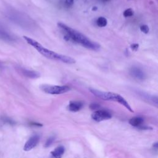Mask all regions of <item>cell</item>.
<instances>
[{"instance_id":"1","label":"cell","mask_w":158,"mask_h":158,"mask_svg":"<svg viewBox=\"0 0 158 158\" xmlns=\"http://www.w3.org/2000/svg\"><path fill=\"white\" fill-rule=\"evenodd\" d=\"M57 26L64 33V38L66 41L78 44L83 47L92 51L99 50L101 48L99 44L92 41L80 31L72 28L62 22H58Z\"/></svg>"},{"instance_id":"2","label":"cell","mask_w":158,"mask_h":158,"mask_svg":"<svg viewBox=\"0 0 158 158\" xmlns=\"http://www.w3.org/2000/svg\"><path fill=\"white\" fill-rule=\"evenodd\" d=\"M23 37L28 44L33 46L39 53H40L42 56L46 58L52 60L60 61L68 64H72L75 63V60L70 56L60 54L50 49H48L44 48L43 45H41L39 42H38L35 40L32 39L28 36H23Z\"/></svg>"},{"instance_id":"3","label":"cell","mask_w":158,"mask_h":158,"mask_svg":"<svg viewBox=\"0 0 158 158\" xmlns=\"http://www.w3.org/2000/svg\"><path fill=\"white\" fill-rule=\"evenodd\" d=\"M89 90L93 94H94L95 96H96L98 98H100L104 101H115L117 102L120 103L124 107H125L131 112H134L131 109V107H130V104L128 103V102L121 95L118 94L112 93V92L102 91H100L92 88H89Z\"/></svg>"},{"instance_id":"4","label":"cell","mask_w":158,"mask_h":158,"mask_svg":"<svg viewBox=\"0 0 158 158\" xmlns=\"http://www.w3.org/2000/svg\"><path fill=\"white\" fill-rule=\"evenodd\" d=\"M40 89L44 93L50 94H61L67 93L70 90V88L67 85H42Z\"/></svg>"},{"instance_id":"5","label":"cell","mask_w":158,"mask_h":158,"mask_svg":"<svg viewBox=\"0 0 158 158\" xmlns=\"http://www.w3.org/2000/svg\"><path fill=\"white\" fill-rule=\"evenodd\" d=\"M111 117V114L106 110H97L91 114L93 120L98 122L110 119Z\"/></svg>"},{"instance_id":"6","label":"cell","mask_w":158,"mask_h":158,"mask_svg":"<svg viewBox=\"0 0 158 158\" xmlns=\"http://www.w3.org/2000/svg\"><path fill=\"white\" fill-rule=\"evenodd\" d=\"M40 141V137L38 135H35L31 136L28 140L26 142L23 146V150L25 151H29L33 149L38 143Z\"/></svg>"},{"instance_id":"7","label":"cell","mask_w":158,"mask_h":158,"mask_svg":"<svg viewBox=\"0 0 158 158\" xmlns=\"http://www.w3.org/2000/svg\"><path fill=\"white\" fill-rule=\"evenodd\" d=\"M130 74L133 78L143 80L146 78V74L139 67H133L130 70Z\"/></svg>"},{"instance_id":"8","label":"cell","mask_w":158,"mask_h":158,"mask_svg":"<svg viewBox=\"0 0 158 158\" xmlns=\"http://www.w3.org/2000/svg\"><path fill=\"white\" fill-rule=\"evenodd\" d=\"M20 71L25 77L35 79L40 77V74L36 71L30 70H28L23 68H20Z\"/></svg>"},{"instance_id":"9","label":"cell","mask_w":158,"mask_h":158,"mask_svg":"<svg viewBox=\"0 0 158 158\" xmlns=\"http://www.w3.org/2000/svg\"><path fill=\"white\" fill-rule=\"evenodd\" d=\"M83 103L81 101H70L67 106V109L71 112H78L81 109Z\"/></svg>"},{"instance_id":"10","label":"cell","mask_w":158,"mask_h":158,"mask_svg":"<svg viewBox=\"0 0 158 158\" xmlns=\"http://www.w3.org/2000/svg\"><path fill=\"white\" fill-rule=\"evenodd\" d=\"M65 148L62 146H59L57 147L55 149L51 152L52 156L54 158H61L64 154Z\"/></svg>"},{"instance_id":"11","label":"cell","mask_w":158,"mask_h":158,"mask_svg":"<svg viewBox=\"0 0 158 158\" xmlns=\"http://www.w3.org/2000/svg\"><path fill=\"white\" fill-rule=\"evenodd\" d=\"M144 122L143 118L141 117H134L130 119L129 123L135 127H138L142 125Z\"/></svg>"},{"instance_id":"12","label":"cell","mask_w":158,"mask_h":158,"mask_svg":"<svg viewBox=\"0 0 158 158\" xmlns=\"http://www.w3.org/2000/svg\"><path fill=\"white\" fill-rule=\"evenodd\" d=\"M96 25L99 27H104L107 25V20L104 17H99L97 19V20L96 21Z\"/></svg>"},{"instance_id":"13","label":"cell","mask_w":158,"mask_h":158,"mask_svg":"<svg viewBox=\"0 0 158 158\" xmlns=\"http://www.w3.org/2000/svg\"><path fill=\"white\" fill-rule=\"evenodd\" d=\"M134 14V12L133 10L129 8V9H127L126 10H124L123 13V15L125 17H131L133 16Z\"/></svg>"},{"instance_id":"14","label":"cell","mask_w":158,"mask_h":158,"mask_svg":"<svg viewBox=\"0 0 158 158\" xmlns=\"http://www.w3.org/2000/svg\"><path fill=\"white\" fill-rule=\"evenodd\" d=\"M139 29H140L141 32H143V33H144L145 34L148 33V32L149 31V27L147 25H141L140 27H139Z\"/></svg>"},{"instance_id":"15","label":"cell","mask_w":158,"mask_h":158,"mask_svg":"<svg viewBox=\"0 0 158 158\" xmlns=\"http://www.w3.org/2000/svg\"><path fill=\"white\" fill-rule=\"evenodd\" d=\"M54 139H55V138H54V136H51V137H49V138L47 139V141H46V143H45V144H44V147H45V148H48V147L50 146L52 144V143H53Z\"/></svg>"},{"instance_id":"16","label":"cell","mask_w":158,"mask_h":158,"mask_svg":"<svg viewBox=\"0 0 158 158\" xmlns=\"http://www.w3.org/2000/svg\"><path fill=\"white\" fill-rule=\"evenodd\" d=\"M74 3V0H65L64 4L67 7H71Z\"/></svg>"},{"instance_id":"17","label":"cell","mask_w":158,"mask_h":158,"mask_svg":"<svg viewBox=\"0 0 158 158\" xmlns=\"http://www.w3.org/2000/svg\"><path fill=\"white\" fill-rule=\"evenodd\" d=\"M130 48L131 49L132 51H136L139 48V44H137V43H133V44H131L130 45Z\"/></svg>"},{"instance_id":"18","label":"cell","mask_w":158,"mask_h":158,"mask_svg":"<svg viewBox=\"0 0 158 158\" xmlns=\"http://www.w3.org/2000/svg\"><path fill=\"white\" fill-rule=\"evenodd\" d=\"M99 107V106L98 104H95V103H93L90 106V107H91V109H96L98 108Z\"/></svg>"},{"instance_id":"19","label":"cell","mask_w":158,"mask_h":158,"mask_svg":"<svg viewBox=\"0 0 158 158\" xmlns=\"http://www.w3.org/2000/svg\"><path fill=\"white\" fill-rule=\"evenodd\" d=\"M3 120L6 123H10V124H12L13 123V121L12 120H10V118H4Z\"/></svg>"},{"instance_id":"20","label":"cell","mask_w":158,"mask_h":158,"mask_svg":"<svg viewBox=\"0 0 158 158\" xmlns=\"http://www.w3.org/2000/svg\"><path fill=\"white\" fill-rule=\"evenodd\" d=\"M99 1H101V2H106L109 1V0H99Z\"/></svg>"},{"instance_id":"21","label":"cell","mask_w":158,"mask_h":158,"mask_svg":"<svg viewBox=\"0 0 158 158\" xmlns=\"http://www.w3.org/2000/svg\"><path fill=\"white\" fill-rule=\"evenodd\" d=\"M94 7V8H93V10H95L97 9V7Z\"/></svg>"}]
</instances>
